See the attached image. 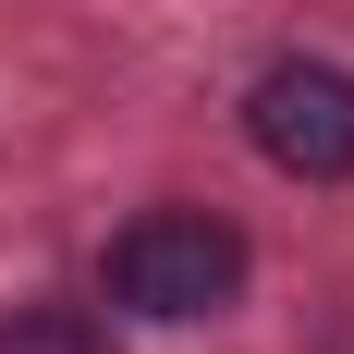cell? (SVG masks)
I'll return each mask as SVG.
<instances>
[{"label": "cell", "mask_w": 354, "mask_h": 354, "mask_svg": "<svg viewBox=\"0 0 354 354\" xmlns=\"http://www.w3.org/2000/svg\"><path fill=\"white\" fill-rule=\"evenodd\" d=\"M245 232L220 208H147L122 245H110V306L122 318H147V330H196V318H220L232 293H245Z\"/></svg>", "instance_id": "cell-1"}, {"label": "cell", "mask_w": 354, "mask_h": 354, "mask_svg": "<svg viewBox=\"0 0 354 354\" xmlns=\"http://www.w3.org/2000/svg\"><path fill=\"white\" fill-rule=\"evenodd\" d=\"M245 147L293 183H354V73L318 49H281L245 86Z\"/></svg>", "instance_id": "cell-2"}, {"label": "cell", "mask_w": 354, "mask_h": 354, "mask_svg": "<svg viewBox=\"0 0 354 354\" xmlns=\"http://www.w3.org/2000/svg\"><path fill=\"white\" fill-rule=\"evenodd\" d=\"M0 354H110V330L86 318V306H12Z\"/></svg>", "instance_id": "cell-3"}]
</instances>
